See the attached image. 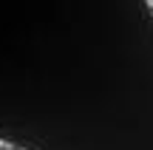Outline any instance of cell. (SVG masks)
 Masks as SVG:
<instances>
[{
    "label": "cell",
    "instance_id": "1",
    "mask_svg": "<svg viewBox=\"0 0 153 150\" xmlns=\"http://www.w3.org/2000/svg\"><path fill=\"white\" fill-rule=\"evenodd\" d=\"M20 150H26V147H20Z\"/></svg>",
    "mask_w": 153,
    "mask_h": 150
}]
</instances>
